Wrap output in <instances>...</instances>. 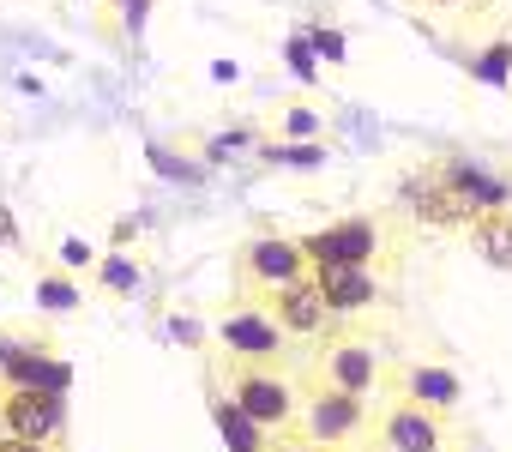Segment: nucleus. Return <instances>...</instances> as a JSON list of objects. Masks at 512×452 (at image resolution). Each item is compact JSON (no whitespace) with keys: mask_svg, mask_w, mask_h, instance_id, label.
I'll list each match as a JSON object with an SVG mask.
<instances>
[{"mask_svg":"<svg viewBox=\"0 0 512 452\" xmlns=\"http://www.w3.org/2000/svg\"><path fill=\"white\" fill-rule=\"evenodd\" d=\"M0 428L19 434V440L55 446L61 428H67V404H61L55 386H7V392H0Z\"/></svg>","mask_w":512,"mask_h":452,"instance_id":"9d476101","label":"nucleus"},{"mask_svg":"<svg viewBox=\"0 0 512 452\" xmlns=\"http://www.w3.org/2000/svg\"><path fill=\"white\" fill-rule=\"evenodd\" d=\"M356 452H464V428L452 422V410H428V404H410V398H380Z\"/></svg>","mask_w":512,"mask_h":452,"instance_id":"7ed1b4c3","label":"nucleus"},{"mask_svg":"<svg viewBox=\"0 0 512 452\" xmlns=\"http://www.w3.org/2000/svg\"><path fill=\"white\" fill-rule=\"evenodd\" d=\"M314 272V260H308V248H302V236H253L241 254H235V284H241V296H272V290H284V284H296V278H308Z\"/></svg>","mask_w":512,"mask_h":452,"instance_id":"6e6552de","label":"nucleus"},{"mask_svg":"<svg viewBox=\"0 0 512 452\" xmlns=\"http://www.w3.org/2000/svg\"><path fill=\"white\" fill-rule=\"evenodd\" d=\"M278 326H284V338L290 344H302V350H314V344H326V338H338V332H350L338 314H332V302H326V290H320V278L308 272V278H296V284H284V290H272V296H253Z\"/></svg>","mask_w":512,"mask_h":452,"instance_id":"423d86ee","label":"nucleus"},{"mask_svg":"<svg viewBox=\"0 0 512 452\" xmlns=\"http://www.w3.org/2000/svg\"><path fill=\"white\" fill-rule=\"evenodd\" d=\"M308 260L314 266H362V272H380L392 278L410 254V217H386V211H356V217H338L326 230L302 236Z\"/></svg>","mask_w":512,"mask_h":452,"instance_id":"f257e3e1","label":"nucleus"},{"mask_svg":"<svg viewBox=\"0 0 512 452\" xmlns=\"http://www.w3.org/2000/svg\"><path fill=\"white\" fill-rule=\"evenodd\" d=\"M314 278H320V290H326V302H332V314L344 326L380 314V272H362V266H314Z\"/></svg>","mask_w":512,"mask_h":452,"instance_id":"f8f14e48","label":"nucleus"},{"mask_svg":"<svg viewBox=\"0 0 512 452\" xmlns=\"http://www.w3.org/2000/svg\"><path fill=\"white\" fill-rule=\"evenodd\" d=\"M302 386V416H296V440L314 446V452H356L374 410L362 392H338V386H314V380H296Z\"/></svg>","mask_w":512,"mask_h":452,"instance_id":"20e7f679","label":"nucleus"},{"mask_svg":"<svg viewBox=\"0 0 512 452\" xmlns=\"http://www.w3.org/2000/svg\"><path fill=\"white\" fill-rule=\"evenodd\" d=\"M386 368H392V362H386L368 338L338 332V338H326V344H314V350L302 356L296 380H314V386H338V392L374 398V392H386Z\"/></svg>","mask_w":512,"mask_h":452,"instance_id":"39448f33","label":"nucleus"},{"mask_svg":"<svg viewBox=\"0 0 512 452\" xmlns=\"http://www.w3.org/2000/svg\"><path fill=\"white\" fill-rule=\"evenodd\" d=\"M464 242H470L488 266H512V205H488V211H476V217H470V230H464Z\"/></svg>","mask_w":512,"mask_h":452,"instance_id":"4468645a","label":"nucleus"},{"mask_svg":"<svg viewBox=\"0 0 512 452\" xmlns=\"http://www.w3.org/2000/svg\"><path fill=\"white\" fill-rule=\"evenodd\" d=\"M217 350L247 356V362H272V368H290V356H296V344L284 338V326L260 302H253V296H235L217 314Z\"/></svg>","mask_w":512,"mask_h":452,"instance_id":"0eeeda50","label":"nucleus"},{"mask_svg":"<svg viewBox=\"0 0 512 452\" xmlns=\"http://www.w3.org/2000/svg\"><path fill=\"white\" fill-rule=\"evenodd\" d=\"M0 452H55V446H43V440H19V434H0Z\"/></svg>","mask_w":512,"mask_h":452,"instance_id":"dca6fc26","label":"nucleus"},{"mask_svg":"<svg viewBox=\"0 0 512 452\" xmlns=\"http://www.w3.org/2000/svg\"><path fill=\"white\" fill-rule=\"evenodd\" d=\"M205 404H211V416H217V428H223V440H229V452H272V428H260V422H253L229 392H217L211 380H205Z\"/></svg>","mask_w":512,"mask_h":452,"instance_id":"ddd939ff","label":"nucleus"},{"mask_svg":"<svg viewBox=\"0 0 512 452\" xmlns=\"http://www.w3.org/2000/svg\"><path fill=\"white\" fill-rule=\"evenodd\" d=\"M386 398H410V404H428V410H458L464 380L440 362H392L386 368Z\"/></svg>","mask_w":512,"mask_h":452,"instance_id":"9b49d317","label":"nucleus"},{"mask_svg":"<svg viewBox=\"0 0 512 452\" xmlns=\"http://www.w3.org/2000/svg\"><path fill=\"white\" fill-rule=\"evenodd\" d=\"M205 380L217 392H229L260 428L272 434H296V416H302V386L290 368H272V362H247V356H229V350H211V368Z\"/></svg>","mask_w":512,"mask_h":452,"instance_id":"f03ea898","label":"nucleus"},{"mask_svg":"<svg viewBox=\"0 0 512 452\" xmlns=\"http://www.w3.org/2000/svg\"><path fill=\"white\" fill-rule=\"evenodd\" d=\"M416 13H428V19H482L494 0H410Z\"/></svg>","mask_w":512,"mask_h":452,"instance_id":"2eb2a0df","label":"nucleus"},{"mask_svg":"<svg viewBox=\"0 0 512 452\" xmlns=\"http://www.w3.org/2000/svg\"><path fill=\"white\" fill-rule=\"evenodd\" d=\"M404 217L422 223V230H470L476 205L458 193L446 163H434V169H410L404 175Z\"/></svg>","mask_w":512,"mask_h":452,"instance_id":"1a4fd4ad","label":"nucleus"}]
</instances>
